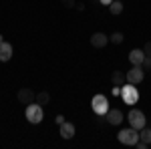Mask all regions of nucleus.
<instances>
[{
	"label": "nucleus",
	"mask_w": 151,
	"mask_h": 149,
	"mask_svg": "<svg viewBox=\"0 0 151 149\" xmlns=\"http://www.w3.org/2000/svg\"><path fill=\"white\" fill-rule=\"evenodd\" d=\"M24 117H26V119H28V123H32V125L40 123V121H42V117H45V113H42V105H38V103L26 105Z\"/></svg>",
	"instance_id": "nucleus-2"
},
{
	"label": "nucleus",
	"mask_w": 151,
	"mask_h": 149,
	"mask_svg": "<svg viewBox=\"0 0 151 149\" xmlns=\"http://www.w3.org/2000/svg\"><path fill=\"white\" fill-rule=\"evenodd\" d=\"M143 69H151V57H145L143 58V65H141Z\"/></svg>",
	"instance_id": "nucleus-19"
},
{
	"label": "nucleus",
	"mask_w": 151,
	"mask_h": 149,
	"mask_svg": "<svg viewBox=\"0 0 151 149\" xmlns=\"http://www.w3.org/2000/svg\"><path fill=\"white\" fill-rule=\"evenodd\" d=\"M117 139H119L123 145H135V143L139 141V131H137L135 127H127V129L119 131Z\"/></svg>",
	"instance_id": "nucleus-3"
},
{
	"label": "nucleus",
	"mask_w": 151,
	"mask_h": 149,
	"mask_svg": "<svg viewBox=\"0 0 151 149\" xmlns=\"http://www.w3.org/2000/svg\"><path fill=\"white\" fill-rule=\"evenodd\" d=\"M143 53H145V57H151V40H149V42H145V46H143Z\"/></svg>",
	"instance_id": "nucleus-18"
},
{
	"label": "nucleus",
	"mask_w": 151,
	"mask_h": 149,
	"mask_svg": "<svg viewBox=\"0 0 151 149\" xmlns=\"http://www.w3.org/2000/svg\"><path fill=\"white\" fill-rule=\"evenodd\" d=\"M63 4H65L67 8H73V6H77V4H75V0H63Z\"/></svg>",
	"instance_id": "nucleus-20"
},
{
	"label": "nucleus",
	"mask_w": 151,
	"mask_h": 149,
	"mask_svg": "<svg viewBox=\"0 0 151 149\" xmlns=\"http://www.w3.org/2000/svg\"><path fill=\"white\" fill-rule=\"evenodd\" d=\"M121 99H123V103H125V105L133 107V105L139 101V91H137V87L131 85V83L123 85V87H121Z\"/></svg>",
	"instance_id": "nucleus-1"
},
{
	"label": "nucleus",
	"mask_w": 151,
	"mask_h": 149,
	"mask_svg": "<svg viewBox=\"0 0 151 149\" xmlns=\"http://www.w3.org/2000/svg\"><path fill=\"white\" fill-rule=\"evenodd\" d=\"M105 119H107L111 125H119V123L123 121V113H121L119 109H109L107 115H105Z\"/></svg>",
	"instance_id": "nucleus-11"
},
{
	"label": "nucleus",
	"mask_w": 151,
	"mask_h": 149,
	"mask_svg": "<svg viewBox=\"0 0 151 149\" xmlns=\"http://www.w3.org/2000/svg\"><path fill=\"white\" fill-rule=\"evenodd\" d=\"M127 119H129V125L135 127L137 131H139V129H143V127L147 125L145 113H143V111H139V109H131V111H129V115H127Z\"/></svg>",
	"instance_id": "nucleus-4"
},
{
	"label": "nucleus",
	"mask_w": 151,
	"mask_h": 149,
	"mask_svg": "<svg viewBox=\"0 0 151 149\" xmlns=\"http://www.w3.org/2000/svg\"><path fill=\"white\" fill-rule=\"evenodd\" d=\"M125 81H127V77H125L121 71H115V73L111 75V83H113V87H123Z\"/></svg>",
	"instance_id": "nucleus-13"
},
{
	"label": "nucleus",
	"mask_w": 151,
	"mask_h": 149,
	"mask_svg": "<svg viewBox=\"0 0 151 149\" xmlns=\"http://www.w3.org/2000/svg\"><path fill=\"white\" fill-rule=\"evenodd\" d=\"M111 2H113V0H101V4H107V6H109Z\"/></svg>",
	"instance_id": "nucleus-23"
},
{
	"label": "nucleus",
	"mask_w": 151,
	"mask_h": 149,
	"mask_svg": "<svg viewBox=\"0 0 151 149\" xmlns=\"http://www.w3.org/2000/svg\"><path fill=\"white\" fill-rule=\"evenodd\" d=\"M0 42H4V36H2V35H0Z\"/></svg>",
	"instance_id": "nucleus-24"
},
{
	"label": "nucleus",
	"mask_w": 151,
	"mask_h": 149,
	"mask_svg": "<svg viewBox=\"0 0 151 149\" xmlns=\"http://www.w3.org/2000/svg\"><path fill=\"white\" fill-rule=\"evenodd\" d=\"M55 121L60 125V123H65V117H63V115H57V119H55Z\"/></svg>",
	"instance_id": "nucleus-21"
},
{
	"label": "nucleus",
	"mask_w": 151,
	"mask_h": 149,
	"mask_svg": "<svg viewBox=\"0 0 151 149\" xmlns=\"http://www.w3.org/2000/svg\"><path fill=\"white\" fill-rule=\"evenodd\" d=\"M36 101H38V105H47L48 101H50V95H48L47 91H40L36 95Z\"/></svg>",
	"instance_id": "nucleus-16"
},
{
	"label": "nucleus",
	"mask_w": 151,
	"mask_h": 149,
	"mask_svg": "<svg viewBox=\"0 0 151 149\" xmlns=\"http://www.w3.org/2000/svg\"><path fill=\"white\" fill-rule=\"evenodd\" d=\"M143 58H145L143 48H133V50L129 53V63L135 65V67H141V65H143Z\"/></svg>",
	"instance_id": "nucleus-8"
},
{
	"label": "nucleus",
	"mask_w": 151,
	"mask_h": 149,
	"mask_svg": "<svg viewBox=\"0 0 151 149\" xmlns=\"http://www.w3.org/2000/svg\"><path fill=\"white\" fill-rule=\"evenodd\" d=\"M127 83H131V85H139L141 81L145 79V71H143V67H135L133 65V69L127 71Z\"/></svg>",
	"instance_id": "nucleus-6"
},
{
	"label": "nucleus",
	"mask_w": 151,
	"mask_h": 149,
	"mask_svg": "<svg viewBox=\"0 0 151 149\" xmlns=\"http://www.w3.org/2000/svg\"><path fill=\"white\" fill-rule=\"evenodd\" d=\"M58 127H60L58 131H60V137L63 139H73L75 137V125H73V123L65 121V123H60Z\"/></svg>",
	"instance_id": "nucleus-10"
},
{
	"label": "nucleus",
	"mask_w": 151,
	"mask_h": 149,
	"mask_svg": "<svg viewBox=\"0 0 151 149\" xmlns=\"http://www.w3.org/2000/svg\"><path fill=\"white\" fill-rule=\"evenodd\" d=\"M109 10H111V14H121V12H123V4H121L119 0H113V2L109 4Z\"/></svg>",
	"instance_id": "nucleus-15"
},
{
	"label": "nucleus",
	"mask_w": 151,
	"mask_h": 149,
	"mask_svg": "<svg viewBox=\"0 0 151 149\" xmlns=\"http://www.w3.org/2000/svg\"><path fill=\"white\" fill-rule=\"evenodd\" d=\"M109 40L115 42V45H121V42H123V35H121V32H113V35L109 36Z\"/></svg>",
	"instance_id": "nucleus-17"
},
{
	"label": "nucleus",
	"mask_w": 151,
	"mask_h": 149,
	"mask_svg": "<svg viewBox=\"0 0 151 149\" xmlns=\"http://www.w3.org/2000/svg\"><path fill=\"white\" fill-rule=\"evenodd\" d=\"M139 139L145 141V143H151V129L147 125L143 127V129H139Z\"/></svg>",
	"instance_id": "nucleus-14"
},
{
	"label": "nucleus",
	"mask_w": 151,
	"mask_h": 149,
	"mask_svg": "<svg viewBox=\"0 0 151 149\" xmlns=\"http://www.w3.org/2000/svg\"><path fill=\"white\" fill-rule=\"evenodd\" d=\"M113 95H115V97H117V95H121V87H113Z\"/></svg>",
	"instance_id": "nucleus-22"
},
{
	"label": "nucleus",
	"mask_w": 151,
	"mask_h": 149,
	"mask_svg": "<svg viewBox=\"0 0 151 149\" xmlns=\"http://www.w3.org/2000/svg\"><path fill=\"white\" fill-rule=\"evenodd\" d=\"M18 101L22 105H30L36 101V93L32 91V89H20L18 91Z\"/></svg>",
	"instance_id": "nucleus-7"
},
{
	"label": "nucleus",
	"mask_w": 151,
	"mask_h": 149,
	"mask_svg": "<svg viewBox=\"0 0 151 149\" xmlns=\"http://www.w3.org/2000/svg\"><path fill=\"white\" fill-rule=\"evenodd\" d=\"M107 42H109V36L105 35V32H95L91 36V45L95 48H103V46H107Z\"/></svg>",
	"instance_id": "nucleus-9"
},
{
	"label": "nucleus",
	"mask_w": 151,
	"mask_h": 149,
	"mask_svg": "<svg viewBox=\"0 0 151 149\" xmlns=\"http://www.w3.org/2000/svg\"><path fill=\"white\" fill-rule=\"evenodd\" d=\"M12 45L10 42H0V60L2 63H6V60H10L12 58Z\"/></svg>",
	"instance_id": "nucleus-12"
},
{
	"label": "nucleus",
	"mask_w": 151,
	"mask_h": 149,
	"mask_svg": "<svg viewBox=\"0 0 151 149\" xmlns=\"http://www.w3.org/2000/svg\"><path fill=\"white\" fill-rule=\"evenodd\" d=\"M91 107H93L95 113L101 115V117H105L107 111L111 109V107H109V101H107V97H105V95H95L93 101H91Z\"/></svg>",
	"instance_id": "nucleus-5"
}]
</instances>
